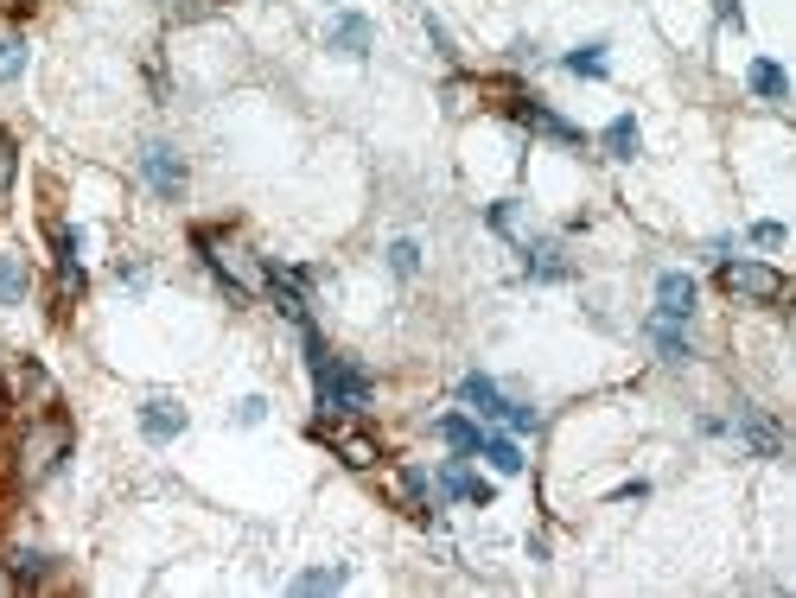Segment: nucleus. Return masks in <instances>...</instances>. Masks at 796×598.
I'll return each mask as SVG.
<instances>
[{"mask_svg": "<svg viewBox=\"0 0 796 598\" xmlns=\"http://www.w3.org/2000/svg\"><path fill=\"white\" fill-rule=\"evenodd\" d=\"M319 376V408L325 414H363L370 408V376H363L357 363H344V357H325V369H313Z\"/></svg>", "mask_w": 796, "mask_h": 598, "instance_id": "1", "label": "nucleus"}, {"mask_svg": "<svg viewBox=\"0 0 796 598\" xmlns=\"http://www.w3.org/2000/svg\"><path fill=\"white\" fill-rule=\"evenodd\" d=\"M720 287L733 299H752V306H777L790 293V280L771 268V261H726L720 268Z\"/></svg>", "mask_w": 796, "mask_h": 598, "instance_id": "2", "label": "nucleus"}, {"mask_svg": "<svg viewBox=\"0 0 796 598\" xmlns=\"http://www.w3.org/2000/svg\"><path fill=\"white\" fill-rule=\"evenodd\" d=\"M313 439H325V446H332V452H338V459L351 465V471H370V465H383V446H376L370 433H357V427H338L332 414H325V420H313Z\"/></svg>", "mask_w": 796, "mask_h": 598, "instance_id": "3", "label": "nucleus"}, {"mask_svg": "<svg viewBox=\"0 0 796 598\" xmlns=\"http://www.w3.org/2000/svg\"><path fill=\"white\" fill-rule=\"evenodd\" d=\"M71 459V420H45L39 433H26V478H51Z\"/></svg>", "mask_w": 796, "mask_h": 598, "instance_id": "4", "label": "nucleus"}, {"mask_svg": "<svg viewBox=\"0 0 796 598\" xmlns=\"http://www.w3.org/2000/svg\"><path fill=\"white\" fill-rule=\"evenodd\" d=\"M141 172H147V185L160 191V198H185V160L172 147H147L141 153Z\"/></svg>", "mask_w": 796, "mask_h": 598, "instance_id": "5", "label": "nucleus"}, {"mask_svg": "<svg viewBox=\"0 0 796 598\" xmlns=\"http://www.w3.org/2000/svg\"><path fill=\"white\" fill-rule=\"evenodd\" d=\"M656 319L663 325L695 319V274H663L656 280Z\"/></svg>", "mask_w": 796, "mask_h": 598, "instance_id": "6", "label": "nucleus"}, {"mask_svg": "<svg viewBox=\"0 0 796 598\" xmlns=\"http://www.w3.org/2000/svg\"><path fill=\"white\" fill-rule=\"evenodd\" d=\"M370 45H376V26L363 20V13H338L332 20V51L338 58H370Z\"/></svg>", "mask_w": 796, "mask_h": 598, "instance_id": "7", "label": "nucleus"}, {"mask_svg": "<svg viewBox=\"0 0 796 598\" xmlns=\"http://www.w3.org/2000/svg\"><path fill=\"white\" fill-rule=\"evenodd\" d=\"M726 433H739V439H746V446L758 452V459H777V452H784V433H777L771 420H758V414H739Z\"/></svg>", "mask_w": 796, "mask_h": 598, "instance_id": "8", "label": "nucleus"}, {"mask_svg": "<svg viewBox=\"0 0 796 598\" xmlns=\"http://www.w3.org/2000/svg\"><path fill=\"white\" fill-rule=\"evenodd\" d=\"M440 497H465V503H491V484L484 478H472L459 459H446L440 465Z\"/></svg>", "mask_w": 796, "mask_h": 598, "instance_id": "9", "label": "nucleus"}, {"mask_svg": "<svg viewBox=\"0 0 796 598\" xmlns=\"http://www.w3.org/2000/svg\"><path fill=\"white\" fill-rule=\"evenodd\" d=\"M141 433L147 439H179L185 433V408H179V401H147V408H141Z\"/></svg>", "mask_w": 796, "mask_h": 598, "instance_id": "10", "label": "nucleus"}, {"mask_svg": "<svg viewBox=\"0 0 796 598\" xmlns=\"http://www.w3.org/2000/svg\"><path fill=\"white\" fill-rule=\"evenodd\" d=\"M395 497L408 503V516H434V509H440V497L427 490L421 471H395Z\"/></svg>", "mask_w": 796, "mask_h": 598, "instance_id": "11", "label": "nucleus"}, {"mask_svg": "<svg viewBox=\"0 0 796 598\" xmlns=\"http://www.w3.org/2000/svg\"><path fill=\"white\" fill-rule=\"evenodd\" d=\"M465 401H472L484 420H510V401L497 395V382H491V376H465Z\"/></svg>", "mask_w": 796, "mask_h": 598, "instance_id": "12", "label": "nucleus"}, {"mask_svg": "<svg viewBox=\"0 0 796 598\" xmlns=\"http://www.w3.org/2000/svg\"><path fill=\"white\" fill-rule=\"evenodd\" d=\"M478 452H484L497 471H504V478H516V471H523V452H516V439H504V433H484Z\"/></svg>", "mask_w": 796, "mask_h": 598, "instance_id": "13", "label": "nucleus"}, {"mask_svg": "<svg viewBox=\"0 0 796 598\" xmlns=\"http://www.w3.org/2000/svg\"><path fill=\"white\" fill-rule=\"evenodd\" d=\"M434 433H440L453 452H478V439H484V433H478L465 414H440V420H434Z\"/></svg>", "mask_w": 796, "mask_h": 598, "instance_id": "14", "label": "nucleus"}, {"mask_svg": "<svg viewBox=\"0 0 796 598\" xmlns=\"http://www.w3.org/2000/svg\"><path fill=\"white\" fill-rule=\"evenodd\" d=\"M26 287H32V280H26V261H20V255H0V306H20Z\"/></svg>", "mask_w": 796, "mask_h": 598, "instance_id": "15", "label": "nucleus"}, {"mask_svg": "<svg viewBox=\"0 0 796 598\" xmlns=\"http://www.w3.org/2000/svg\"><path fill=\"white\" fill-rule=\"evenodd\" d=\"M752 90L765 96V102H790V83H784V70H777L771 58H758V64H752Z\"/></svg>", "mask_w": 796, "mask_h": 598, "instance_id": "16", "label": "nucleus"}, {"mask_svg": "<svg viewBox=\"0 0 796 598\" xmlns=\"http://www.w3.org/2000/svg\"><path fill=\"white\" fill-rule=\"evenodd\" d=\"M523 255H529V274H535V280H561V274H567V261H561L555 242H529Z\"/></svg>", "mask_w": 796, "mask_h": 598, "instance_id": "17", "label": "nucleus"}, {"mask_svg": "<svg viewBox=\"0 0 796 598\" xmlns=\"http://www.w3.org/2000/svg\"><path fill=\"white\" fill-rule=\"evenodd\" d=\"M605 153H612V160H637V121L631 115H618L612 128H605Z\"/></svg>", "mask_w": 796, "mask_h": 598, "instance_id": "18", "label": "nucleus"}, {"mask_svg": "<svg viewBox=\"0 0 796 598\" xmlns=\"http://www.w3.org/2000/svg\"><path fill=\"white\" fill-rule=\"evenodd\" d=\"M650 344H656V350H663V363H688V357H695V344H688V338H682V331H669L663 319H656V325H650Z\"/></svg>", "mask_w": 796, "mask_h": 598, "instance_id": "19", "label": "nucleus"}, {"mask_svg": "<svg viewBox=\"0 0 796 598\" xmlns=\"http://www.w3.org/2000/svg\"><path fill=\"white\" fill-rule=\"evenodd\" d=\"M344 579H351L344 567H319V573H300V579H293V592H338Z\"/></svg>", "mask_w": 796, "mask_h": 598, "instance_id": "20", "label": "nucleus"}, {"mask_svg": "<svg viewBox=\"0 0 796 598\" xmlns=\"http://www.w3.org/2000/svg\"><path fill=\"white\" fill-rule=\"evenodd\" d=\"M605 45H580V51H567V70L574 77H605V58H599Z\"/></svg>", "mask_w": 796, "mask_h": 598, "instance_id": "21", "label": "nucleus"}, {"mask_svg": "<svg viewBox=\"0 0 796 598\" xmlns=\"http://www.w3.org/2000/svg\"><path fill=\"white\" fill-rule=\"evenodd\" d=\"M26 70V45L20 39H0V83H13Z\"/></svg>", "mask_w": 796, "mask_h": 598, "instance_id": "22", "label": "nucleus"}, {"mask_svg": "<svg viewBox=\"0 0 796 598\" xmlns=\"http://www.w3.org/2000/svg\"><path fill=\"white\" fill-rule=\"evenodd\" d=\"M7 567H13V579H39V573H45V554H32V548H13V560H7Z\"/></svg>", "mask_w": 796, "mask_h": 598, "instance_id": "23", "label": "nucleus"}, {"mask_svg": "<svg viewBox=\"0 0 796 598\" xmlns=\"http://www.w3.org/2000/svg\"><path fill=\"white\" fill-rule=\"evenodd\" d=\"M13 160H20V147H13V134H0V198L13 191Z\"/></svg>", "mask_w": 796, "mask_h": 598, "instance_id": "24", "label": "nucleus"}, {"mask_svg": "<svg viewBox=\"0 0 796 598\" xmlns=\"http://www.w3.org/2000/svg\"><path fill=\"white\" fill-rule=\"evenodd\" d=\"M389 261H395V274H414V268H421V249H414V242L402 236V242L389 249Z\"/></svg>", "mask_w": 796, "mask_h": 598, "instance_id": "25", "label": "nucleus"}, {"mask_svg": "<svg viewBox=\"0 0 796 598\" xmlns=\"http://www.w3.org/2000/svg\"><path fill=\"white\" fill-rule=\"evenodd\" d=\"M268 414V401L262 395H249V401H242V408H236V420H242V427H255V420H262Z\"/></svg>", "mask_w": 796, "mask_h": 598, "instance_id": "26", "label": "nucleus"}, {"mask_svg": "<svg viewBox=\"0 0 796 598\" xmlns=\"http://www.w3.org/2000/svg\"><path fill=\"white\" fill-rule=\"evenodd\" d=\"M752 242H765V249H777V242H784V230H777V223H758V230H752Z\"/></svg>", "mask_w": 796, "mask_h": 598, "instance_id": "27", "label": "nucleus"}, {"mask_svg": "<svg viewBox=\"0 0 796 598\" xmlns=\"http://www.w3.org/2000/svg\"><path fill=\"white\" fill-rule=\"evenodd\" d=\"M0 7H32V0H0Z\"/></svg>", "mask_w": 796, "mask_h": 598, "instance_id": "28", "label": "nucleus"}]
</instances>
